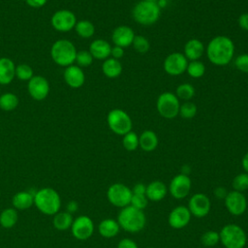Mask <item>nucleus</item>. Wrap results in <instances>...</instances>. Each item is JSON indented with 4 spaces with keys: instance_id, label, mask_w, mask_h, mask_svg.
<instances>
[{
    "instance_id": "2f4dec72",
    "label": "nucleus",
    "mask_w": 248,
    "mask_h": 248,
    "mask_svg": "<svg viewBox=\"0 0 248 248\" xmlns=\"http://www.w3.org/2000/svg\"><path fill=\"white\" fill-rule=\"evenodd\" d=\"M196 90L195 87L188 82H184L179 84L175 89V95L179 100H183L184 102L190 101L195 96Z\"/></svg>"
},
{
    "instance_id": "f03ea898",
    "label": "nucleus",
    "mask_w": 248,
    "mask_h": 248,
    "mask_svg": "<svg viewBox=\"0 0 248 248\" xmlns=\"http://www.w3.org/2000/svg\"><path fill=\"white\" fill-rule=\"evenodd\" d=\"M59 193L50 187L41 188L34 193V205L43 214L53 216L61 208Z\"/></svg>"
},
{
    "instance_id": "f704fd0d",
    "label": "nucleus",
    "mask_w": 248,
    "mask_h": 248,
    "mask_svg": "<svg viewBox=\"0 0 248 248\" xmlns=\"http://www.w3.org/2000/svg\"><path fill=\"white\" fill-rule=\"evenodd\" d=\"M122 137V144L127 151H135L139 147V136L135 132L130 131Z\"/></svg>"
},
{
    "instance_id": "8fccbe9b",
    "label": "nucleus",
    "mask_w": 248,
    "mask_h": 248,
    "mask_svg": "<svg viewBox=\"0 0 248 248\" xmlns=\"http://www.w3.org/2000/svg\"><path fill=\"white\" fill-rule=\"evenodd\" d=\"M78 207V204L77 203V202L71 201V202H69L67 203V205H66V211H68L69 213L73 214L74 212L77 211Z\"/></svg>"
},
{
    "instance_id": "72a5a7b5",
    "label": "nucleus",
    "mask_w": 248,
    "mask_h": 248,
    "mask_svg": "<svg viewBox=\"0 0 248 248\" xmlns=\"http://www.w3.org/2000/svg\"><path fill=\"white\" fill-rule=\"evenodd\" d=\"M197 112H198V107L196 106L195 103L191 101H186L183 104H180L178 115H180L182 118L191 119L196 116Z\"/></svg>"
},
{
    "instance_id": "cd10ccee",
    "label": "nucleus",
    "mask_w": 248,
    "mask_h": 248,
    "mask_svg": "<svg viewBox=\"0 0 248 248\" xmlns=\"http://www.w3.org/2000/svg\"><path fill=\"white\" fill-rule=\"evenodd\" d=\"M73 221V214L68 211H58L53 215L52 225L58 231H67L71 229Z\"/></svg>"
},
{
    "instance_id": "c03bdc74",
    "label": "nucleus",
    "mask_w": 248,
    "mask_h": 248,
    "mask_svg": "<svg viewBox=\"0 0 248 248\" xmlns=\"http://www.w3.org/2000/svg\"><path fill=\"white\" fill-rule=\"evenodd\" d=\"M124 56V48L118 46H111V50H110V57L120 60L122 57Z\"/></svg>"
},
{
    "instance_id": "37998d69",
    "label": "nucleus",
    "mask_w": 248,
    "mask_h": 248,
    "mask_svg": "<svg viewBox=\"0 0 248 248\" xmlns=\"http://www.w3.org/2000/svg\"><path fill=\"white\" fill-rule=\"evenodd\" d=\"M117 248H139V246L131 238H123L118 242Z\"/></svg>"
},
{
    "instance_id": "9b49d317",
    "label": "nucleus",
    "mask_w": 248,
    "mask_h": 248,
    "mask_svg": "<svg viewBox=\"0 0 248 248\" xmlns=\"http://www.w3.org/2000/svg\"><path fill=\"white\" fill-rule=\"evenodd\" d=\"M188 62L189 61L182 52L176 51L169 54L165 58L163 62V68L168 75L177 77L186 72Z\"/></svg>"
},
{
    "instance_id": "6ab92c4d",
    "label": "nucleus",
    "mask_w": 248,
    "mask_h": 248,
    "mask_svg": "<svg viewBox=\"0 0 248 248\" xmlns=\"http://www.w3.org/2000/svg\"><path fill=\"white\" fill-rule=\"evenodd\" d=\"M63 78L66 84L71 88H79L85 81V75L82 68L74 64L65 68Z\"/></svg>"
},
{
    "instance_id": "a19ab883",
    "label": "nucleus",
    "mask_w": 248,
    "mask_h": 248,
    "mask_svg": "<svg viewBox=\"0 0 248 248\" xmlns=\"http://www.w3.org/2000/svg\"><path fill=\"white\" fill-rule=\"evenodd\" d=\"M148 203V199L145 196V194H133L132 199H131V203L130 205L140 209L143 210Z\"/></svg>"
},
{
    "instance_id": "5fc2aeb1",
    "label": "nucleus",
    "mask_w": 248,
    "mask_h": 248,
    "mask_svg": "<svg viewBox=\"0 0 248 248\" xmlns=\"http://www.w3.org/2000/svg\"><path fill=\"white\" fill-rule=\"evenodd\" d=\"M16 1H22V0H16Z\"/></svg>"
},
{
    "instance_id": "412c9836",
    "label": "nucleus",
    "mask_w": 248,
    "mask_h": 248,
    "mask_svg": "<svg viewBox=\"0 0 248 248\" xmlns=\"http://www.w3.org/2000/svg\"><path fill=\"white\" fill-rule=\"evenodd\" d=\"M89 52L92 54L94 59L97 60H106L110 57L111 46L110 44L103 39L94 40L89 46Z\"/></svg>"
},
{
    "instance_id": "a18cd8bd",
    "label": "nucleus",
    "mask_w": 248,
    "mask_h": 248,
    "mask_svg": "<svg viewBox=\"0 0 248 248\" xmlns=\"http://www.w3.org/2000/svg\"><path fill=\"white\" fill-rule=\"evenodd\" d=\"M237 23L240 29L244 31H248V13L241 14L237 18Z\"/></svg>"
},
{
    "instance_id": "49530a36",
    "label": "nucleus",
    "mask_w": 248,
    "mask_h": 248,
    "mask_svg": "<svg viewBox=\"0 0 248 248\" xmlns=\"http://www.w3.org/2000/svg\"><path fill=\"white\" fill-rule=\"evenodd\" d=\"M228 193L229 192L227 191V189L225 187H223V186H218L214 190V196L217 199H219V200H225V198L227 197Z\"/></svg>"
},
{
    "instance_id": "a878e982",
    "label": "nucleus",
    "mask_w": 248,
    "mask_h": 248,
    "mask_svg": "<svg viewBox=\"0 0 248 248\" xmlns=\"http://www.w3.org/2000/svg\"><path fill=\"white\" fill-rule=\"evenodd\" d=\"M120 231V226L117 220L107 218L102 220L98 225L99 233L105 238H111L118 234Z\"/></svg>"
},
{
    "instance_id": "864d4df0",
    "label": "nucleus",
    "mask_w": 248,
    "mask_h": 248,
    "mask_svg": "<svg viewBox=\"0 0 248 248\" xmlns=\"http://www.w3.org/2000/svg\"><path fill=\"white\" fill-rule=\"evenodd\" d=\"M147 248H155V247H147Z\"/></svg>"
},
{
    "instance_id": "423d86ee",
    "label": "nucleus",
    "mask_w": 248,
    "mask_h": 248,
    "mask_svg": "<svg viewBox=\"0 0 248 248\" xmlns=\"http://www.w3.org/2000/svg\"><path fill=\"white\" fill-rule=\"evenodd\" d=\"M219 235L225 248H244L247 242L244 230L236 224L225 225L219 232Z\"/></svg>"
},
{
    "instance_id": "2eb2a0df",
    "label": "nucleus",
    "mask_w": 248,
    "mask_h": 248,
    "mask_svg": "<svg viewBox=\"0 0 248 248\" xmlns=\"http://www.w3.org/2000/svg\"><path fill=\"white\" fill-rule=\"evenodd\" d=\"M187 207L191 215L197 218H203L209 213L211 202L206 195L202 193H198L194 194L190 198Z\"/></svg>"
},
{
    "instance_id": "ea45409f",
    "label": "nucleus",
    "mask_w": 248,
    "mask_h": 248,
    "mask_svg": "<svg viewBox=\"0 0 248 248\" xmlns=\"http://www.w3.org/2000/svg\"><path fill=\"white\" fill-rule=\"evenodd\" d=\"M93 56L92 54L89 52V50H79L77 52L76 55V60L75 62L77 63V65L80 68H85V67H89L92 63H93Z\"/></svg>"
},
{
    "instance_id": "f3484780",
    "label": "nucleus",
    "mask_w": 248,
    "mask_h": 248,
    "mask_svg": "<svg viewBox=\"0 0 248 248\" xmlns=\"http://www.w3.org/2000/svg\"><path fill=\"white\" fill-rule=\"evenodd\" d=\"M191 213L187 206L178 205L172 208L168 217L169 225L175 230L185 228L191 220Z\"/></svg>"
},
{
    "instance_id": "58836bf2",
    "label": "nucleus",
    "mask_w": 248,
    "mask_h": 248,
    "mask_svg": "<svg viewBox=\"0 0 248 248\" xmlns=\"http://www.w3.org/2000/svg\"><path fill=\"white\" fill-rule=\"evenodd\" d=\"M232 185L234 191H238L241 193L246 191L248 189V173L245 171L238 173L232 179Z\"/></svg>"
},
{
    "instance_id": "7ed1b4c3",
    "label": "nucleus",
    "mask_w": 248,
    "mask_h": 248,
    "mask_svg": "<svg viewBox=\"0 0 248 248\" xmlns=\"http://www.w3.org/2000/svg\"><path fill=\"white\" fill-rule=\"evenodd\" d=\"M117 222L120 229L131 233H137L144 228L146 218L143 210L128 205L120 209L117 216Z\"/></svg>"
},
{
    "instance_id": "473e14b6",
    "label": "nucleus",
    "mask_w": 248,
    "mask_h": 248,
    "mask_svg": "<svg viewBox=\"0 0 248 248\" xmlns=\"http://www.w3.org/2000/svg\"><path fill=\"white\" fill-rule=\"evenodd\" d=\"M186 73L193 78H200L205 74V65L201 60L189 61Z\"/></svg>"
},
{
    "instance_id": "e433bc0d",
    "label": "nucleus",
    "mask_w": 248,
    "mask_h": 248,
    "mask_svg": "<svg viewBox=\"0 0 248 248\" xmlns=\"http://www.w3.org/2000/svg\"><path fill=\"white\" fill-rule=\"evenodd\" d=\"M34 76L33 69L28 64H18L16 66V77L19 80L28 81Z\"/></svg>"
},
{
    "instance_id": "3c124183",
    "label": "nucleus",
    "mask_w": 248,
    "mask_h": 248,
    "mask_svg": "<svg viewBox=\"0 0 248 248\" xmlns=\"http://www.w3.org/2000/svg\"><path fill=\"white\" fill-rule=\"evenodd\" d=\"M241 166H242V169L244 170V171L248 173V151H247V152L244 154V156L242 157Z\"/></svg>"
},
{
    "instance_id": "5701e85b",
    "label": "nucleus",
    "mask_w": 248,
    "mask_h": 248,
    "mask_svg": "<svg viewBox=\"0 0 248 248\" xmlns=\"http://www.w3.org/2000/svg\"><path fill=\"white\" fill-rule=\"evenodd\" d=\"M168 192V188L163 181L154 180L146 185L145 196L147 197L148 201L151 202H160L162 201Z\"/></svg>"
},
{
    "instance_id": "20e7f679",
    "label": "nucleus",
    "mask_w": 248,
    "mask_h": 248,
    "mask_svg": "<svg viewBox=\"0 0 248 248\" xmlns=\"http://www.w3.org/2000/svg\"><path fill=\"white\" fill-rule=\"evenodd\" d=\"M77 52L75 45L67 39L55 41L50 48V56L53 62L65 68L75 63Z\"/></svg>"
},
{
    "instance_id": "de8ad7c7",
    "label": "nucleus",
    "mask_w": 248,
    "mask_h": 248,
    "mask_svg": "<svg viewBox=\"0 0 248 248\" xmlns=\"http://www.w3.org/2000/svg\"><path fill=\"white\" fill-rule=\"evenodd\" d=\"M27 5L32 7V8H35V9H38V8H42L44 7L47 0H25Z\"/></svg>"
},
{
    "instance_id": "dca6fc26",
    "label": "nucleus",
    "mask_w": 248,
    "mask_h": 248,
    "mask_svg": "<svg viewBox=\"0 0 248 248\" xmlns=\"http://www.w3.org/2000/svg\"><path fill=\"white\" fill-rule=\"evenodd\" d=\"M227 210L234 216L242 215L247 208V200L243 193L238 191H230L224 200Z\"/></svg>"
},
{
    "instance_id": "0eeeda50",
    "label": "nucleus",
    "mask_w": 248,
    "mask_h": 248,
    "mask_svg": "<svg viewBox=\"0 0 248 248\" xmlns=\"http://www.w3.org/2000/svg\"><path fill=\"white\" fill-rule=\"evenodd\" d=\"M107 123L109 130L118 136H124L132 131L133 127L130 115L121 108L110 109L107 115Z\"/></svg>"
},
{
    "instance_id": "1a4fd4ad",
    "label": "nucleus",
    "mask_w": 248,
    "mask_h": 248,
    "mask_svg": "<svg viewBox=\"0 0 248 248\" xmlns=\"http://www.w3.org/2000/svg\"><path fill=\"white\" fill-rule=\"evenodd\" d=\"M132 195V189L123 183H113L107 191L108 201L119 208L130 205Z\"/></svg>"
},
{
    "instance_id": "9d476101",
    "label": "nucleus",
    "mask_w": 248,
    "mask_h": 248,
    "mask_svg": "<svg viewBox=\"0 0 248 248\" xmlns=\"http://www.w3.org/2000/svg\"><path fill=\"white\" fill-rule=\"evenodd\" d=\"M77 17L76 15L66 9L58 10L56 11L51 18H50V24L51 26L59 32H69L72 29L75 28L77 23Z\"/></svg>"
},
{
    "instance_id": "c85d7f7f",
    "label": "nucleus",
    "mask_w": 248,
    "mask_h": 248,
    "mask_svg": "<svg viewBox=\"0 0 248 248\" xmlns=\"http://www.w3.org/2000/svg\"><path fill=\"white\" fill-rule=\"evenodd\" d=\"M18 220L17 210L14 207H8L0 213V225L5 229H11L16 226Z\"/></svg>"
},
{
    "instance_id": "4468645a",
    "label": "nucleus",
    "mask_w": 248,
    "mask_h": 248,
    "mask_svg": "<svg viewBox=\"0 0 248 248\" xmlns=\"http://www.w3.org/2000/svg\"><path fill=\"white\" fill-rule=\"evenodd\" d=\"M48 80L43 76H33L27 82V91L30 97L36 101L45 100L49 93Z\"/></svg>"
},
{
    "instance_id": "ddd939ff",
    "label": "nucleus",
    "mask_w": 248,
    "mask_h": 248,
    "mask_svg": "<svg viewBox=\"0 0 248 248\" xmlns=\"http://www.w3.org/2000/svg\"><path fill=\"white\" fill-rule=\"evenodd\" d=\"M192 186L191 179L188 175L179 173L172 177L169 185V192L170 196L176 200H181L187 197Z\"/></svg>"
},
{
    "instance_id": "c756f323",
    "label": "nucleus",
    "mask_w": 248,
    "mask_h": 248,
    "mask_svg": "<svg viewBox=\"0 0 248 248\" xmlns=\"http://www.w3.org/2000/svg\"><path fill=\"white\" fill-rule=\"evenodd\" d=\"M77 34L83 39L91 38L95 33V26L94 24L87 19H81L77 21L76 26L74 28Z\"/></svg>"
},
{
    "instance_id": "6e6552de",
    "label": "nucleus",
    "mask_w": 248,
    "mask_h": 248,
    "mask_svg": "<svg viewBox=\"0 0 248 248\" xmlns=\"http://www.w3.org/2000/svg\"><path fill=\"white\" fill-rule=\"evenodd\" d=\"M180 100L172 92L166 91L161 93L156 101V108L158 113L166 118L172 119L179 113Z\"/></svg>"
},
{
    "instance_id": "09e8293b",
    "label": "nucleus",
    "mask_w": 248,
    "mask_h": 248,
    "mask_svg": "<svg viewBox=\"0 0 248 248\" xmlns=\"http://www.w3.org/2000/svg\"><path fill=\"white\" fill-rule=\"evenodd\" d=\"M145 190H146V185H144L143 183H137L134 185V187L132 189V193L133 194H145Z\"/></svg>"
},
{
    "instance_id": "a211bd4d",
    "label": "nucleus",
    "mask_w": 248,
    "mask_h": 248,
    "mask_svg": "<svg viewBox=\"0 0 248 248\" xmlns=\"http://www.w3.org/2000/svg\"><path fill=\"white\" fill-rule=\"evenodd\" d=\"M136 34L134 30L127 25H119L115 27L111 34L113 46H118L123 48L132 46Z\"/></svg>"
},
{
    "instance_id": "bb28decb",
    "label": "nucleus",
    "mask_w": 248,
    "mask_h": 248,
    "mask_svg": "<svg viewBox=\"0 0 248 248\" xmlns=\"http://www.w3.org/2000/svg\"><path fill=\"white\" fill-rule=\"evenodd\" d=\"M122 64L120 60L108 57L103 61L102 72L108 78H116L122 74Z\"/></svg>"
},
{
    "instance_id": "6e6d98bb",
    "label": "nucleus",
    "mask_w": 248,
    "mask_h": 248,
    "mask_svg": "<svg viewBox=\"0 0 248 248\" xmlns=\"http://www.w3.org/2000/svg\"><path fill=\"white\" fill-rule=\"evenodd\" d=\"M0 95H1V91H0Z\"/></svg>"
},
{
    "instance_id": "b1692460",
    "label": "nucleus",
    "mask_w": 248,
    "mask_h": 248,
    "mask_svg": "<svg viewBox=\"0 0 248 248\" xmlns=\"http://www.w3.org/2000/svg\"><path fill=\"white\" fill-rule=\"evenodd\" d=\"M12 204L16 210H26L34 204V194L30 191H19L13 196Z\"/></svg>"
},
{
    "instance_id": "c9c22d12",
    "label": "nucleus",
    "mask_w": 248,
    "mask_h": 248,
    "mask_svg": "<svg viewBox=\"0 0 248 248\" xmlns=\"http://www.w3.org/2000/svg\"><path fill=\"white\" fill-rule=\"evenodd\" d=\"M132 46L139 53H146L150 49L148 39L142 35H136L132 43Z\"/></svg>"
},
{
    "instance_id": "4c0bfd02",
    "label": "nucleus",
    "mask_w": 248,
    "mask_h": 248,
    "mask_svg": "<svg viewBox=\"0 0 248 248\" xmlns=\"http://www.w3.org/2000/svg\"><path fill=\"white\" fill-rule=\"evenodd\" d=\"M220 241L219 232L216 231H206L201 237V242L205 247H213Z\"/></svg>"
},
{
    "instance_id": "603ef678",
    "label": "nucleus",
    "mask_w": 248,
    "mask_h": 248,
    "mask_svg": "<svg viewBox=\"0 0 248 248\" xmlns=\"http://www.w3.org/2000/svg\"><path fill=\"white\" fill-rule=\"evenodd\" d=\"M142 1H147V2H156V3H157V1H158V0H142Z\"/></svg>"
},
{
    "instance_id": "39448f33",
    "label": "nucleus",
    "mask_w": 248,
    "mask_h": 248,
    "mask_svg": "<svg viewBox=\"0 0 248 248\" xmlns=\"http://www.w3.org/2000/svg\"><path fill=\"white\" fill-rule=\"evenodd\" d=\"M161 16V8L156 2H147L140 0L138 2L133 10L132 16L133 19L144 26H149L156 23Z\"/></svg>"
},
{
    "instance_id": "f8f14e48",
    "label": "nucleus",
    "mask_w": 248,
    "mask_h": 248,
    "mask_svg": "<svg viewBox=\"0 0 248 248\" xmlns=\"http://www.w3.org/2000/svg\"><path fill=\"white\" fill-rule=\"evenodd\" d=\"M71 232L73 236L78 240H86L94 232V223L87 215H79L74 219Z\"/></svg>"
},
{
    "instance_id": "393cba45",
    "label": "nucleus",
    "mask_w": 248,
    "mask_h": 248,
    "mask_svg": "<svg viewBox=\"0 0 248 248\" xmlns=\"http://www.w3.org/2000/svg\"><path fill=\"white\" fill-rule=\"evenodd\" d=\"M159 139L152 130H145L139 136V146L145 152H151L157 148Z\"/></svg>"
},
{
    "instance_id": "aec40b11",
    "label": "nucleus",
    "mask_w": 248,
    "mask_h": 248,
    "mask_svg": "<svg viewBox=\"0 0 248 248\" xmlns=\"http://www.w3.org/2000/svg\"><path fill=\"white\" fill-rule=\"evenodd\" d=\"M204 52V45L199 39H190L184 45L183 54L188 61L200 60V58L203 55Z\"/></svg>"
},
{
    "instance_id": "4be33fe9",
    "label": "nucleus",
    "mask_w": 248,
    "mask_h": 248,
    "mask_svg": "<svg viewBox=\"0 0 248 248\" xmlns=\"http://www.w3.org/2000/svg\"><path fill=\"white\" fill-rule=\"evenodd\" d=\"M16 78V65L11 58H0V85L10 84Z\"/></svg>"
},
{
    "instance_id": "7c9ffc66",
    "label": "nucleus",
    "mask_w": 248,
    "mask_h": 248,
    "mask_svg": "<svg viewBox=\"0 0 248 248\" xmlns=\"http://www.w3.org/2000/svg\"><path fill=\"white\" fill-rule=\"evenodd\" d=\"M18 103V97L12 92H7L0 95V108L4 111H12L16 109Z\"/></svg>"
},
{
    "instance_id": "f257e3e1",
    "label": "nucleus",
    "mask_w": 248,
    "mask_h": 248,
    "mask_svg": "<svg viewBox=\"0 0 248 248\" xmlns=\"http://www.w3.org/2000/svg\"><path fill=\"white\" fill-rule=\"evenodd\" d=\"M234 44L231 38L225 35L213 37L205 47V53L213 65L226 66L234 56Z\"/></svg>"
},
{
    "instance_id": "79ce46f5",
    "label": "nucleus",
    "mask_w": 248,
    "mask_h": 248,
    "mask_svg": "<svg viewBox=\"0 0 248 248\" xmlns=\"http://www.w3.org/2000/svg\"><path fill=\"white\" fill-rule=\"evenodd\" d=\"M234 67L243 74H248V53H241L234 58Z\"/></svg>"
}]
</instances>
